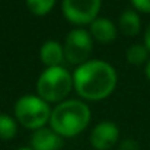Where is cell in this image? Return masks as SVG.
I'll return each mask as SVG.
<instances>
[{
	"label": "cell",
	"instance_id": "obj_6",
	"mask_svg": "<svg viewBox=\"0 0 150 150\" xmlns=\"http://www.w3.org/2000/svg\"><path fill=\"white\" fill-rule=\"evenodd\" d=\"M102 0H63L64 18L74 25H91L100 10Z\"/></svg>",
	"mask_w": 150,
	"mask_h": 150
},
{
	"label": "cell",
	"instance_id": "obj_16",
	"mask_svg": "<svg viewBox=\"0 0 150 150\" xmlns=\"http://www.w3.org/2000/svg\"><path fill=\"white\" fill-rule=\"evenodd\" d=\"M131 3L139 12L150 13V0H131Z\"/></svg>",
	"mask_w": 150,
	"mask_h": 150
},
{
	"label": "cell",
	"instance_id": "obj_5",
	"mask_svg": "<svg viewBox=\"0 0 150 150\" xmlns=\"http://www.w3.org/2000/svg\"><path fill=\"white\" fill-rule=\"evenodd\" d=\"M93 47V38L89 34V31L83 28L71 29L67 34L66 42H64V58L70 64H83L89 61V55Z\"/></svg>",
	"mask_w": 150,
	"mask_h": 150
},
{
	"label": "cell",
	"instance_id": "obj_2",
	"mask_svg": "<svg viewBox=\"0 0 150 150\" xmlns=\"http://www.w3.org/2000/svg\"><path fill=\"white\" fill-rule=\"evenodd\" d=\"M91 109L85 102L67 99L51 111L50 128L61 137H74L88 127Z\"/></svg>",
	"mask_w": 150,
	"mask_h": 150
},
{
	"label": "cell",
	"instance_id": "obj_9",
	"mask_svg": "<svg viewBox=\"0 0 150 150\" xmlns=\"http://www.w3.org/2000/svg\"><path fill=\"white\" fill-rule=\"evenodd\" d=\"M89 34L92 35L93 40L103 42V44H108L115 40L117 26L112 21H109L106 18H96L89 26Z\"/></svg>",
	"mask_w": 150,
	"mask_h": 150
},
{
	"label": "cell",
	"instance_id": "obj_18",
	"mask_svg": "<svg viewBox=\"0 0 150 150\" xmlns=\"http://www.w3.org/2000/svg\"><path fill=\"white\" fill-rule=\"evenodd\" d=\"M146 76H147V79L150 80V60L147 61V64H146Z\"/></svg>",
	"mask_w": 150,
	"mask_h": 150
},
{
	"label": "cell",
	"instance_id": "obj_13",
	"mask_svg": "<svg viewBox=\"0 0 150 150\" xmlns=\"http://www.w3.org/2000/svg\"><path fill=\"white\" fill-rule=\"evenodd\" d=\"M16 131H18L16 121L7 114H0V139L10 140L16 136Z\"/></svg>",
	"mask_w": 150,
	"mask_h": 150
},
{
	"label": "cell",
	"instance_id": "obj_7",
	"mask_svg": "<svg viewBox=\"0 0 150 150\" xmlns=\"http://www.w3.org/2000/svg\"><path fill=\"white\" fill-rule=\"evenodd\" d=\"M120 137V128L115 122L111 121H102L91 133V144L96 150H109L112 149Z\"/></svg>",
	"mask_w": 150,
	"mask_h": 150
},
{
	"label": "cell",
	"instance_id": "obj_3",
	"mask_svg": "<svg viewBox=\"0 0 150 150\" xmlns=\"http://www.w3.org/2000/svg\"><path fill=\"white\" fill-rule=\"evenodd\" d=\"M73 74L67 69L57 66L47 67L38 77L37 92L45 102H63L73 89Z\"/></svg>",
	"mask_w": 150,
	"mask_h": 150
},
{
	"label": "cell",
	"instance_id": "obj_14",
	"mask_svg": "<svg viewBox=\"0 0 150 150\" xmlns=\"http://www.w3.org/2000/svg\"><path fill=\"white\" fill-rule=\"evenodd\" d=\"M55 0H26L28 9L37 15V16H44L54 7Z\"/></svg>",
	"mask_w": 150,
	"mask_h": 150
},
{
	"label": "cell",
	"instance_id": "obj_11",
	"mask_svg": "<svg viewBox=\"0 0 150 150\" xmlns=\"http://www.w3.org/2000/svg\"><path fill=\"white\" fill-rule=\"evenodd\" d=\"M118 26L121 29V32L127 37H134L140 32V26H142V21L140 16L136 10H124L122 15L120 16L118 21Z\"/></svg>",
	"mask_w": 150,
	"mask_h": 150
},
{
	"label": "cell",
	"instance_id": "obj_10",
	"mask_svg": "<svg viewBox=\"0 0 150 150\" xmlns=\"http://www.w3.org/2000/svg\"><path fill=\"white\" fill-rule=\"evenodd\" d=\"M40 57L47 67L61 66V61L64 60V48L57 41H45L40 50Z\"/></svg>",
	"mask_w": 150,
	"mask_h": 150
},
{
	"label": "cell",
	"instance_id": "obj_4",
	"mask_svg": "<svg viewBox=\"0 0 150 150\" xmlns=\"http://www.w3.org/2000/svg\"><path fill=\"white\" fill-rule=\"evenodd\" d=\"M51 111L48 102L35 95L21 96L15 103V118L29 130L45 127V124L50 122Z\"/></svg>",
	"mask_w": 150,
	"mask_h": 150
},
{
	"label": "cell",
	"instance_id": "obj_17",
	"mask_svg": "<svg viewBox=\"0 0 150 150\" xmlns=\"http://www.w3.org/2000/svg\"><path fill=\"white\" fill-rule=\"evenodd\" d=\"M144 45L150 51V23H149V26L146 28V32H144Z\"/></svg>",
	"mask_w": 150,
	"mask_h": 150
},
{
	"label": "cell",
	"instance_id": "obj_15",
	"mask_svg": "<svg viewBox=\"0 0 150 150\" xmlns=\"http://www.w3.org/2000/svg\"><path fill=\"white\" fill-rule=\"evenodd\" d=\"M118 150H140V146L136 140L133 139H127V140H122L118 146Z\"/></svg>",
	"mask_w": 150,
	"mask_h": 150
},
{
	"label": "cell",
	"instance_id": "obj_19",
	"mask_svg": "<svg viewBox=\"0 0 150 150\" xmlns=\"http://www.w3.org/2000/svg\"><path fill=\"white\" fill-rule=\"evenodd\" d=\"M18 150H32V149H31V147H19Z\"/></svg>",
	"mask_w": 150,
	"mask_h": 150
},
{
	"label": "cell",
	"instance_id": "obj_8",
	"mask_svg": "<svg viewBox=\"0 0 150 150\" xmlns=\"http://www.w3.org/2000/svg\"><path fill=\"white\" fill-rule=\"evenodd\" d=\"M63 147V137L58 136L52 128L42 127L35 130L31 137L32 150H60Z\"/></svg>",
	"mask_w": 150,
	"mask_h": 150
},
{
	"label": "cell",
	"instance_id": "obj_1",
	"mask_svg": "<svg viewBox=\"0 0 150 150\" xmlns=\"http://www.w3.org/2000/svg\"><path fill=\"white\" fill-rule=\"evenodd\" d=\"M73 86L83 99H105L117 86V71L106 61L89 60L74 70Z\"/></svg>",
	"mask_w": 150,
	"mask_h": 150
},
{
	"label": "cell",
	"instance_id": "obj_12",
	"mask_svg": "<svg viewBox=\"0 0 150 150\" xmlns=\"http://www.w3.org/2000/svg\"><path fill=\"white\" fill-rule=\"evenodd\" d=\"M149 57V50L146 48V45H142V44H134L131 47H128V50L125 52V58L130 64H134V66H140L143 64Z\"/></svg>",
	"mask_w": 150,
	"mask_h": 150
}]
</instances>
